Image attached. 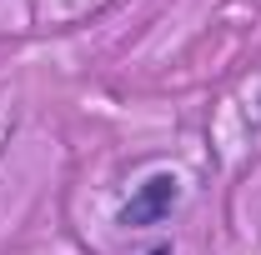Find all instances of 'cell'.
Wrapping results in <instances>:
<instances>
[{
	"label": "cell",
	"instance_id": "1",
	"mask_svg": "<svg viewBox=\"0 0 261 255\" xmlns=\"http://www.w3.org/2000/svg\"><path fill=\"white\" fill-rule=\"evenodd\" d=\"M176 205H181V180H176L171 170H156V175H146V180L136 185V195L121 205L116 220L126 225V230H146V225H161Z\"/></svg>",
	"mask_w": 261,
	"mask_h": 255
},
{
	"label": "cell",
	"instance_id": "2",
	"mask_svg": "<svg viewBox=\"0 0 261 255\" xmlns=\"http://www.w3.org/2000/svg\"><path fill=\"white\" fill-rule=\"evenodd\" d=\"M151 255H171V245H156V250H151Z\"/></svg>",
	"mask_w": 261,
	"mask_h": 255
}]
</instances>
